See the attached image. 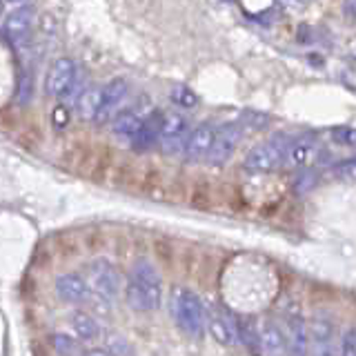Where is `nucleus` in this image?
<instances>
[{
    "label": "nucleus",
    "mask_w": 356,
    "mask_h": 356,
    "mask_svg": "<svg viewBox=\"0 0 356 356\" xmlns=\"http://www.w3.org/2000/svg\"><path fill=\"white\" fill-rule=\"evenodd\" d=\"M103 94L105 87L100 85H89L87 89H83L81 96L76 98V114L81 120H98L100 107H103Z\"/></svg>",
    "instance_id": "nucleus-16"
},
{
    "label": "nucleus",
    "mask_w": 356,
    "mask_h": 356,
    "mask_svg": "<svg viewBox=\"0 0 356 356\" xmlns=\"http://www.w3.org/2000/svg\"><path fill=\"white\" fill-rule=\"evenodd\" d=\"M145 118L138 116L136 111H120V114L114 118V122H111V131H114V136L118 138H125V140H131L138 136V131L143 127Z\"/></svg>",
    "instance_id": "nucleus-20"
},
{
    "label": "nucleus",
    "mask_w": 356,
    "mask_h": 356,
    "mask_svg": "<svg viewBox=\"0 0 356 356\" xmlns=\"http://www.w3.org/2000/svg\"><path fill=\"white\" fill-rule=\"evenodd\" d=\"M238 337L250 352L261 354V327H256L254 321H238Z\"/></svg>",
    "instance_id": "nucleus-22"
},
{
    "label": "nucleus",
    "mask_w": 356,
    "mask_h": 356,
    "mask_svg": "<svg viewBox=\"0 0 356 356\" xmlns=\"http://www.w3.org/2000/svg\"><path fill=\"white\" fill-rule=\"evenodd\" d=\"M309 352L312 356H341L337 348V325L323 312L309 321Z\"/></svg>",
    "instance_id": "nucleus-7"
},
{
    "label": "nucleus",
    "mask_w": 356,
    "mask_h": 356,
    "mask_svg": "<svg viewBox=\"0 0 356 356\" xmlns=\"http://www.w3.org/2000/svg\"><path fill=\"white\" fill-rule=\"evenodd\" d=\"M261 354L263 356H289L287 334L272 318L261 323Z\"/></svg>",
    "instance_id": "nucleus-14"
},
{
    "label": "nucleus",
    "mask_w": 356,
    "mask_h": 356,
    "mask_svg": "<svg viewBox=\"0 0 356 356\" xmlns=\"http://www.w3.org/2000/svg\"><path fill=\"white\" fill-rule=\"evenodd\" d=\"M70 325L74 330V337L78 341H94L100 334V325L94 318V314H89L85 309H74L70 314Z\"/></svg>",
    "instance_id": "nucleus-19"
},
{
    "label": "nucleus",
    "mask_w": 356,
    "mask_h": 356,
    "mask_svg": "<svg viewBox=\"0 0 356 356\" xmlns=\"http://www.w3.org/2000/svg\"><path fill=\"white\" fill-rule=\"evenodd\" d=\"M294 145V138L289 134H276L270 140H265L261 145H256L254 149L248 152L245 156V170L254 174H270L278 167L285 165L287 152Z\"/></svg>",
    "instance_id": "nucleus-2"
},
{
    "label": "nucleus",
    "mask_w": 356,
    "mask_h": 356,
    "mask_svg": "<svg viewBox=\"0 0 356 356\" xmlns=\"http://www.w3.org/2000/svg\"><path fill=\"white\" fill-rule=\"evenodd\" d=\"M216 134H218V127L211 125V122H198L196 127H192L187 138V147H185L187 163H200L203 159H209Z\"/></svg>",
    "instance_id": "nucleus-11"
},
{
    "label": "nucleus",
    "mask_w": 356,
    "mask_h": 356,
    "mask_svg": "<svg viewBox=\"0 0 356 356\" xmlns=\"http://www.w3.org/2000/svg\"><path fill=\"white\" fill-rule=\"evenodd\" d=\"M318 159V147L312 140H294L287 152L285 165L287 170H307V167Z\"/></svg>",
    "instance_id": "nucleus-18"
},
{
    "label": "nucleus",
    "mask_w": 356,
    "mask_h": 356,
    "mask_svg": "<svg viewBox=\"0 0 356 356\" xmlns=\"http://www.w3.org/2000/svg\"><path fill=\"white\" fill-rule=\"evenodd\" d=\"M85 356H114V354H111L109 350H105V348H94V350H87Z\"/></svg>",
    "instance_id": "nucleus-27"
},
{
    "label": "nucleus",
    "mask_w": 356,
    "mask_h": 356,
    "mask_svg": "<svg viewBox=\"0 0 356 356\" xmlns=\"http://www.w3.org/2000/svg\"><path fill=\"white\" fill-rule=\"evenodd\" d=\"M54 289L60 300L72 303V305L85 303V300H89V296H92V289H89L85 276H81V274H60L56 278Z\"/></svg>",
    "instance_id": "nucleus-13"
},
{
    "label": "nucleus",
    "mask_w": 356,
    "mask_h": 356,
    "mask_svg": "<svg viewBox=\"0 0 356 356\" xmlns=\"http://www.w3.org/2000/svg\"><path fill=\"white\" fill-rule=\"evenodd\" d=\"M332 138L339 145H345V147H356V129L354 127H334L332 129Z\"/></svg>",
    "instance_id": "nucleus-25"
},
{
    "label": "nucleus",
    "mask_w": 356,
    "mask_h": 356,
    "mask_svg": "<svg viewBox=\"0 0 356 356\" xmlns=\"http://www.w3.org/2000/svg\"><path fill=\"white\" fill-rule=\"evenodd\" d=\"M125 300L136 312H154L163 300V278L156 265L147 259H138L131 265L125 281Z\"/></svg>",
    "instance_id": "nucleus-1"
},
{
    "label": "nucleus",
    "mask_w": 356,
    "mask_h": 356,
    "mask_svg": "<svg viewBox=\"0 0 356 356\" xmlns=\"http://www.w3.org/2000/svg\"><path fill=\"white\" fill-rule=\"evenodd\" d=\"M78 85V65L74 58H63L54 60L49 72H47V78H44V92L54 98H65L70 96Z\"/></svg>",
    "instance_id": "nucleus-5"
},
{
    "label": "nucleus",
    "mask_w": 356,
    "mask_h": 356,
    "mask_svg": "<svg viewBox=\"0 0 356 356\" xmlns=\"http://www.w3.org/2000/svg\"><path fill=\"white\" fill-rule=\"evenodd\" d=\"M170 98H172L174 105L183 107V109H192L198 105V96L187 85H174L172 92H170Z\"/></svg>",
    "instance_id": "nucleus-23"
},
{
    "label": "nucleus",
    "mask_w": 356,
    "mask_h": 356,
    "mask_svg": "<svg viewBox=\"0 0 356 356\" xmlns=\"http://www.w3.org/2000/svg\"><path fill=\"white\" fill-rule=\"evenodd\" d=\"M341 356H356V327H350L341 339Z\"/></svg>",
    "instance_id": "nucleus-26"
},
{
    "label": "nucleus",
    "mask_w": 356,
    "mask_h": 356,
    "mask_svg": "<svg viewBox=\"0 0 356 356\" xmlns=\"http://www.w3.org/2000/svg\"><path fill=\"white\" fill-rule=\"evenodd\" d=\"M172 309H174V318L178 323L187 337L200 339L207 325V316H205V307L200 303V298L187 287H178L172 294Z\"/></svg>",
    "instance_id": "nucleus-3"
},
{
    "label": "nucleus",
    "mask_w": 356,
    "mask_h": 356,
    "mask_svg": "<svg viewBox=\"0 0 356 356\" xmlns=\"http://www.w3.org/2000/svg\"><path fill=\"white\" fill-rule=\"evenodd\" d=\"M207 327L220 345H234L238 341V321H234L225 309H214L209 314Z\"/></svg>",
    "instance_id": "nucleus-15"
},
{
    "label": "nucleus",
    "mask_w": 356,
    "mask_h": 356,
    "mask_svg": "<svg viewBox=\"0 0 356 356\" xmlns=\"http://www.w3.org/2000/svg\"><path fill=\"white\" fill-rule=\"evenodd\" d=\"M51 345L60 356H85L83 341L70 337V334H51Z\"/></svg>",
    "instance_id": "nucleus-21"
},
{
    "label": "nucleus",
    "mask_w": 356,
    "mask_h": 356,
    "mask_svg": "<svg viewBox=\"0 0 356 356\" xmlns=\"http://www.w3.org/2000/svg\"><path fill=\"white\" fill-rule=\"evenodd\" d=\"M285 334L289 356L309 354V323L303 316V309L296 305L285 307Z\"/></svg>",
    "instance_id": "nucleus-8"
},
{
    "label": "nucleus",
    "mask_w": 356,
    "mask_h": 356,
    "mask_svg": "<svg viewBox=\"0 0 356 356\" xmlns=\"http://www.w3.org/2000/svg\"><path fill=\"white\" fill-rule=\"evenodd\" d=\"M161 131H163V114L152 111L149 116H145V122L138 131V136L134 138L131 147L136 152H147L154 145H161Z\"/></svg>",
    "instance_id": "nucleus-17"
},
{
    "label": "nucleus",
    "mask_w": 356,
    "mask_h": 356,
    "mask_svg": "<svg viewBox=\"0 0 356 356\" xmlns=\"http://www.w3.org/2000/svg\"><path fill=\"white\" fill-rule=\"evenodd\" d=\"M245 136V129L241 122H225V125L218 127V134H216V140H214V147L209 152V159L207 163L209 165H225L236 147L241 145V138Z\"/></svg>",
    "instance_id": "nucleus-10"
},
{
    "label": "nucleus",
    "mask_w": 356,
    "mask_h": 356,
    "mask_svg": "<svg viewBox=\"0 0 356 356\" xmlns=\"http://www.w3.org/2000/svg\"><path fill=\"white\" fill-rule=\"evenodd\" d=\"M332 176L345 183H356V156L354 159H345L339 165L332 167Z\"/></svg>",
    "instance_id": "nucleus-24"
},
{
    "label": "nucleus",
    "mask_w": 356,
    "mask_h": 356,
    "mask_svg": "<svg viewBox=\"0 0 356 356\" xmlns=\"http://www.w3.org/2000/svg\"><path fill=\"white\" fill-rule=\"evenodd\" d=\"M127 92H129V85L127 81H122V78H111V81L105 85V94H103V107H100V114H98V125H103V122H114V118L120 114V107L125 103L127 98Z\"/></svg>",
    "instance_id": "nucleus-12"
},
{
    "label": "nucleus",
    "mask_w": 356,
    "mask_h": 356,
    "mask_svg": "<svg viewBox=\"0 0 356 356\" xmlns=\"http://www.w3.org/2000/svg\"><path fill=\"white\" fill-rule=\"evenodd\" d=\"M189 122L183 114L178 111H165L163 114V131H161V149L167 156H176L183 154L187 147V138H189Z\"/></svg>",
    "instance_id": "nucleus-6"
},
{
    "label": "nucleus",
    "mask_w": 356,
    "mask_h": 356,
    "mask_svg": "<svg viewBox=\"0 0 356 356\" xmlns=\"http://www.w3.org/2000/svg\"><path fill=\"white\" fill-rule=\"evenodd\" d=\"M85 281L92 289V294L114 300L122 289V276L116 265L107 259H94L85 265Z\"/></svg>",
    "instance_id": "nucleus-4"
},
{
    "label": "nucleus",
    "mask_w": 356,
    "mask_h": 356,
    "mask_svg": "<svg viewBox=\"0 0 356 356\" xmlns=\"http://www.w3.org/2000/svg\"><path fill=\"white\" fill-rule=\"evenodd\" d=\"M33 29V9L31 5H20L9 11L3 22V36L14 49H22L31 38Z\"/></svg>",
    "instance_id": "nucleus-9"
}]
</instances>
